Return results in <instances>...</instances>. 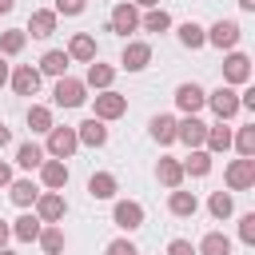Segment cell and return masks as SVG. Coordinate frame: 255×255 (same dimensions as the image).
Wrapping results in <instances>:
<instances>
[{
	"instance_id": "1",
	"label": "cell",
	"mask_w": 255,
	"mask_h": 255,
	"mask_svg": "<svg viewBox=\"0 0 255 255\" xmlns=\"http://www.w3.org/2000/svg\"><path fill=\"white\" fill-rule=\"evenodd\" d=\"M227 187H231V191L255 187V155H243V159H235V163L227 167Z\"/></svg>"
},
{
	"instance_id": "2",
	"label": "cell",
	"mask_w": 255,
	"mask_h": 255,
	"mask_svg": "<svg viewBox=\"0 0 255 255\" xmlns=\"http://www.w3.org/2000/svg\"><path fill=\"white\" fill-rule=\"evenodd\" d=\"M52 100H56L60 108H80L88 96H84V84H80V80H72V76H60V80H56V92H52Z\"/></svg>"
},
{
	"instance_id": "3",
	"label": "cell",
	"mask_w": 255,
	"mask_h": 255,
	"mask_svg": "<svg viewBox=\"0 0 255 255\" xmlns=\"http://www.w3.org/2000/svg\"><path fill=\"white\" fill-rule=\"evenodd\" d=\"M124 112H128V100H124L120 92L104 88V92L96 96V120H120Z\"/></svg>"
},
{
	"instance_id": "4",
	"label": "cell",
	"mask_w": 255,
	"mask_h": 255,
	"mask_svg": "<svg viewBox=\"0 0 255 255\" xmlns=\"http://www.w3.org/2000/svg\"><path fill=\"white\" fill-rule=\"evenodd\" d=\"M203 135H207V124L199 116H183L175 120V139H183L187 147H203Z\"/></svg>"
},
{
	"instance_id": "5",
	"label": "cell",
	"mask_w": 255,
	"mask_h": 255,
	"mask_svg": "<svg viewBox=\"0 0 255 255\" xmlns=\"http://www.w3.org/2000/svg\"><path fill=\"white\" fill-rule=\"evenodd\" d=\"M76 147H80L76 128H52V131H48V151H52L56 159H68Z\"/></svg>"
},
{
	"instance_id": "6",
	"label": "cell",
	"mask_w": 255,
	"mask_h": 255,
	"mask_svg": "<svg viewBox=\"0 0 255 255\" xmlns=\"http://www.w3.org/2000/svg\"><path fill=\"white\" fill-rule=\"evenodd\" d=\"M175 104H179L183 116H195V112L207 104V92H203L199 84H179V88H175Z\"/></svg>"
},
{
	"instance_id": "7",
	"label": "cell",
	"mask_w": 255,
	"mask_h": 255,
	"mask_svg": "<svg viewBox=\"0 0 255 255\" xmlns=\"http://www.w3.org/2000/svg\"><path fill=\"white\" fill-rule=\"evenodd\" d=\"M112 219H116V227L135 231V227H143V207H139L135 199H120V203H116V211H112Z\"/></svg>"
},
{
	"instance_id": "8",
	"label": "cell",
	"mask_w": 255,
	"mask_h": 255,
	"mask_svg": "<svg viewBox=\"0 0 255 255\" xmlns=\"http://www.w3.org/2000/svg\"><path fill=\"white\" fill-rule=\"evenodd\" d=\"M8 80H12V92H16V96H36V92H40V68H32V64L16 68Z\"/></svg>"
},
{
	"instance_id": "9",
	"label": "cell",
	"mask_w": 255,
	"mask_h": 255,
	"mask_svg": "<svg viewBox=\"0 0 255 255\" xmlns=\"http://www.w3.org/2000/svg\"><path fill=\"white\" fill-rule=\"evenodd\" d=\"M207 104H211V112H215L219 120H231V116L239 112V96H235V88H215V92L207 96Z\"/></svg>"
},
{
	"instance_id": "10",
	"label": "cell",
	"mask_w": 255,
	"mask_h": 255,
	"mask_svg": "<svg viewBox=\"0 0 255 255\" xmlns=\"http://www.w3.org/2000/svg\"><path fill=\"white\" fill-rule=\"evenodd\" d=\"M64 211H68L64 195H56V191H44V195H36V215H40L44 223H56V219H64Z\"/></svg>"
},
{
	"instance_id": "11",
	"label": "cell",
	"mask_w": 255,
	"mask_h": 255,
	"mask_svg": "<svg viewBox=\"0 0 255 255\" xmlns=\"http://www.w3.org/2000/svg\"><path fill=\"white\" fill-rule=\"evenodd\" d=\"M139 28V8L135 4H116V12H112V32H120V36H128V32H135Z\"/></svg>"
},
{
	"instance_id": "12",
	"label": "cell",
	"mask_w": 255,
	"mask_h": 255,
	"mask_svg": "<svg viewBox=\"0 0 255 255\" xmlns=\"http://www.w3.org/2000/svg\"><path fill=\"white\" fill-rule=\"evenodd\" d=\"M147 60H151V44H143V40H131V44H124V56H120V64H124L128 72H139V68H147Z\"/></svg>"
},
{
	"instance_id": "13",
	"label": "cell",
	"mask_w": 255,
	"mask_h": 255,
	"mask_svg": "<svg viewBox=\"0 0 255 255\" xmlns=\"http://www.w3.org/2000/svg\"><path fill=\"white\" fill-rule=\"evenodd\" d=\"M223 80H227V84H247V80H251V60H247L243 52H231V56L223 60Z\"/></svg>"
},
{
	"instance_id": "14",
	"label": "cell",
	"mask_w": 255,
	"mask_h": 255,
	"mask_svg": "<svg viewBox=\"0 0 255 255\" xmlns=\"http://www.w3.org/2000/svg\"><path fill=\"white\" fill-rule=\"evenodd\" d=\"M76 139L88 143V147H104V143H108V128H104V120H96V116L84 120V124L76 128Z\"/></svg>"
},
{
	"instance_id": "15",
	"label": "cell",
	"mask_w": 255,
	"mask_h": 255,
	"mask_svg": "<svg viewBox=\"0 0 255 255\" xmlns=\"http://www.w3.org/2000/svg\"><path fill=\"white\" fill-rule=\"evenodd\" d=\"M207 44H215V48H235V44H239V24H235V20H219V24L207 32Z\"/></svg>"
},
{
	"instance_id": "16",
	"label": "cell",
	"mask_w": 255,
	"mask_h": 255,
	"mask_svg": "<svg viewBox=\"0 0 255 255\" xmlns=\"http://www.w3.org/2000/svg\"><path fill=\"white\" fill-rule=\"evenodd\" d=\"M40 179H44V187L60 191V187L68 183V163H64V159H44V163H40Z\"/></svg>"
},
{
	"instance_id": "17",
	"label": "cell",
	"mask_w": 255,
	"mask_h": 255,
	"mask_svg": "<svg viewBox=\"0 0 255 255\" xmlns=\"http://www.w3.org/2000/svg\"><path fill=\"white\" fill-rule=\"evenodd\" d=\"M68 60H84V64H92V60H96V40H92L88 32H76L72 44H68Z\"/></svg>"
},
{
	"instance_id": "18",
	"label": "cell",
	"mask_w": 255,
	"mask_h": 255,
	"mask_svg": "<svg viewBox=\"0 0 255 255\" xmlns=\"http://www.w3.org/2000/svg\"><path fill=\"white\" fill-rule=\"evenodd\" d=\"M28 32H32L36 40H44V36H52V32H56V12H48V8H40V12H32V16H28Z\"/></svg>"
},
{
	"instance_id": "19",
	"label": "cell",
	"mask_w": 255,
	"mask_h": 255,
	"mask_svg": "<svg viewBox=\"0 0 255 255\" xmlns=\"http://www.w3.org/2000/svg\"><path fill=\"white\" fill-rule=\"evenodd\" d=\"M195 255H231V239L223 231H207L203 243L195 247Z\"/></svg>"
},
{
	"instance_id": "20",
	"label": "cell",
	"mask_w": 255,
	"mask_h": 255,
	"mask_svg": "<svg viewBox=\"0 0 255 255\" xmlns=\"http://www.w3.org/2000/svg\"><path fill=\"white\" fill-rule=\"evenodd\" d=\"M88 195H92V199H112V195H116V175L96 171V175L88 179Z\"/></svg>"
},
{
	"instance_id": "21",
	"label": "cell",
	"mask_w": 255,
	"mask_h": 255,
	"mask_svg": "<svg viewBox=\"0 0 255 255\" xmlns=\"http://www.w3.org/2000/svg\"><path fill=\"white\" fill-rule=\"evenodd\" d=\"M40 72L44 76H64L68 72V52H60V48H52V52H44V60H40Z\"/></svg>"
},
{
	"instance_id": "22",
	"label": "cell",
	"mask_w": 255,
	"mask_h": 255,
	"mask_svg": "<svg viewBox=\"0 0 255 255\" xmlns=\"http://www.w3.org/2000/svg\"><path fill=\"white\" fill-rule=\"evenodd\" d=\"M8 191H12V203H16V207H32L36 195H40L32 179H16V183H8Z\"/></svg>"
},
{
	"instance_id": "23",
	"label": "cell",
	"mask_w": 255,
	"mask_h": 255,
	"mask_svg": "<svg viewBox=\"0 0 255 255\" xmlns=\"http://www.w3.org/2000/svg\"><path fill=\"white\" fill-rule=\"evenodd\" d=\"M40 223H44L40 215H20V219L12 223V235H16L20 243H32V239L40 235Z\"/></svg>"
},
{
	"instance_id": "24",
	"label": "cell",
	"mask_w": 255,
	"mask_h": 255,
	"mask_svg": "<svg viewBox=\"0 0 255 255\" xmlns=\"http://www.w3.org/2000/svg\"><path fill=\"white\" fill-rule=\"evenodd\" d=\"M179 44L195 52V48H203V44H207V32H203L195 20H187V24H179Z\"/></svg>"
},
{
	"instance_id": "25",
	"label": "cell",
	"mask_w": 255,
	"mask_h": 255,
	"mask_svg": "<svg viewBox=\"0 0 255 255\" xmlns=\"http://www.w3.org/2000/svg\"><path fill=\"white\" fill-rule=\"evenodd\" d=\"M155 175H159V183L179 187V183H183V163H175V159H159V163H155Z\"/></svg>"
},
{
	"instance_id": "26",
	"label": "cell",
	"mask_w": 255,
	"mask_h": 255,
	"mask_svg": "<svg viewBox=\"0 0 255 255\" xmlns=\"http://www.w3.org/2000/svg\"><path fill=\"white\" fill-rule=\"evenodd\" d=\"M167 207H171V215H195V211H199V199H195L191 191H171Z\"/></svg>"
},
{
	"instance_id": "27",
	"label": "cell",
	"mask_w": 255,
	"mask_h": 255,
	"mask_svg": "<svg viewBox=\"0 0 255 255\" xmlns=\"http://www.w3.org/2000/svg\"><path fill=\"white\" fill-rule=\"evenodd\" d=\"M203 143H207L211 151H227V147H231V128H223V120H219L215 128H207Z\"/></svg>"
},
{
	"instance_id": "28",
	"label": "cell",
	"mask_w": 255,
	"mask_h": 255,
	"mask_svg": "<svg viewBox=\"0 0 255 255\" xmlns=\"http://www.w3.org/2000/svg\"><path fill=\"white\" fill-rule=\"evenodd\" d=\"M16 163H20V167H28V171H32V167H40V163H44V147H40V143H32V139H28V143H20Z\"/></svg>"
},
{
	"instance_id": "29",
	"label": "cell",
	"mask_w": 255,
	"mask_h": 255,
	"mask_svg": "<svg viewBox=\"0 0 255 255\" xmlns=\"http://www.w3.org/2000/svg\"><path fill=\"white\" fill-rule=\"evenodd\" d=\"M112 80H116V68H108V64H96V60H92V68H88V84L104 92V88H112Z\"/></svg>"
},
{
	"instance_id": "30",
	"label": "cell",
	"mask_w": 255,
	"mask_h": 255,
	"mask_svg": "<svg viewBox=\"0 0 255 255\" xmlns=\"http://www.w3.org/2000/svg\"><path fill=\"white\" fill-rule=\"evenodd\" d=\"M151 139L155 143H171L175 139V120L171 116H155L151 120Z\"/></svg>"
},
{
	"instance_id": "31",
	"label": "cell",
	"mask_w": 255,
	"mask_h": 255,
	"mask_svg": "<svg viewBox=\"0 0 255 255\" xmlns=\"http://www.w3.org/2000/svg\"><path fill=\"white\" fill-rule=\"evenodd\" d=\"M207 171H211V151H199L195 147L187 155V163H183V175H207Z\"/></svg>"
},
{
	"instance_id": "32",
	"label": "cell",
	"mask_w": 255,
	"mask_h": 255,
	"mask_svg": "<svg viewBox=\"0 0 255 255\" xmlns=\"http://www.w3.org/2000/svg\"><path fill=\"white\" fill-rule=\"evenodd\" d=\"M36 239H40V247H44L48 255H60V251H64V231H60V227H40Z\"/></svg>"
},
{
	"instance_id": "33",
	"label": "cell",
	"mask_w": 255,
	"mask_h": 255,
	"mask_svg": "<svg viewBox=\"0 0 255 255\" xmlns=\"http://www.w3.org/2000/svg\"><path fill=\"white\" fill-rule=\"evenodd\" d=\"M28 128H32V131H52V112H48L44 104L28 108Z\"/></svg>"
},
{
	"instance_id": "34",
	"label": "cell",
	"mask_w": 255,
	"mask_h": 255,
	"mask_svg": "<svg viewBox=\"0 0 255 255\" xmlns=\"http://www.w3.org/2000/svg\"><path fill=\"white\" fill-rule=\"evenodd\" d=\"M207 207H211V215H215V219H227V215L235 211V199H231L227 191H215V195L207 199Z\"/></svg>"
},
{
	"instance_id": "35",
	"label": "cell",
	"mask_w": 255,
	"mask_h": 255,
	"mask_svg": "<svg viewBox=\"0 0 255 255\" xmlns=\"http://www.w3.org/2000/svg\"><path fill=\"white\" fill-rule=\"evenodd\" d=\"M139 24H143L147 32H167V28H171V16H167L163 8H151V12H147V16L139 20Z\"/></svg>"
},
{
	"instance_id": "36",
	"label": "cell",
	"mask_w": 255,
	"mask_h": 255,
	"mask_svg": "<svg viewBox=\"0 0 255 255\" xmlns=\"http://www.w3.org/2000/svg\"><path fill=\"white\" fill-rule=\"evenodd\" d=\"M24 40H28V36H24L20 28H12V32H0V52H4V56H16V52L24 48Z\"/></svg>"
},
{
	"instance_id": "37",
	"label": "cell",
	"mask_w": 255,
	"mask_h": 255,
	"mask_svg": "<svg viewBox=\"0 0 255 255\" xmlns=\"http://www.w3.org/2000/svg\"><path fill=\"white\" fill-rule=\"evenodd\" d=\"M231 143L239 147V155H255V124L239 128V135H231Z\"/></svg>"
},
{
	"instance_id": "38",
	"label": "cell",
	"mask_w": 255,
	"mask_h": 255,
	"mask_svg": "<svg viewBox=\"0 0 255 255\" xmlns=\"http://www.w3.org/2000/svg\"><path fill=\"white\" fill-rule=\"evenodd\" d=\"M239 239H243V243H255V211H247V215L239 219Z\"/></svg>"
},
{
	"instance_id": "39",
	"label": "cell",
	"mask_w": 255,
	"mask_h": 255,
	"mask_svg": "<svg viewBox=\"0 0 255 255\" xmlns=\"http://www.w3.org/2000/svg\"><path fill=\"white\" fill-rule=\"evenodd\" d=\"M108 255H139V251H135L131 239H112V243H108Z\"/></svg>"
},
{
	"instance_id": "40",
	"label": "cell",
	"mask_w": 255,
	"mask_h": 255,
	"mask_svg": "<svg viewBox=\"0 0 255 255\" xmlns=\"http://www.w3.org/2000/svg\"><path fill=\"white\" fill-rule=\"evenodd\" d=\"M56 12H64V16H80V12H84V0H56Z\"/></svg>"
},
{
	"instance_id": "41",
	"label": "cell",
	"mask_w": 255,
	"mask_h": 255,
	"mask_svg": "<svg viewBox=\"0 0 255 255\" xmlns=\"http://www.w3.org/2000/svg\"><path fill=\"white\" fill-rule=\"evenodd\" d=\"M167 255H195V247H191L187 239H171V243H167Z\"/></svg>"
},
{
	"instance_id": "42",
	"label": "cell",
	"mask_w": 255,
	"mask_h": 255,
	"mask_svg": "<svg viewBox=\"0 0 255 255\" xmlns=\"http://www.w3.org/2000/svg\"><path fill=\"white\" fill-rule=\"evenodd\" d=\"M8 183H12V167H8V163H0V187H8Z\"/></svg>"
},
{
	"instance_id": "43",
	"label": "cell",
	"mask_w": 255,
	"mask_h": 255,
	"mask_svg": "<svg viewBox=\"0 0 255 255\" xmlns=\"http://www.w3.org/2000/svg\"><path fill=\"white\" fill-rule=\"evenodd\" d=\"M8 235H12V227H8V223H4V219H0V247H4V243H8Z\"/></svg>"
},
{
	"instance_id": "44",
	"label": "cell",
	"mask_w": 255,
	"mask_h": 255,
	"mask_svg": "<svg viewBox=\"0 0 255 255\" xmlns=\"http://www.w3.org/2000/svg\"><path fill=\"white\" fill-rule=\"evenodd\" d=\"M8 76H12V72H8V64H4V60H0V88H4V84H8Z\"/></svg>"
},
{
	"instance_id": "45",
	"label": "cell",
	"mask_w": 255,
	"mask_h": 255,
	"mask_svg": "<svg viewBox=\"0 0 255 255\" xmlns=\"http://www.w3.org/2000/svg\"><path fill=\"white\" fill-rule=\"evenodd\" d=\"M8 139H12V131H8V128H4V124H0V147H4V143H8Z\"/></svg>"
},
{
	"instance_id": "46",
	"label": "cell",
	"mask_w": 255,
	"mask_h": 255,
	"mask_svg": "<svg viewBox=\"0 0 255 255\" xmlns=\"http://www.w3.org/2000/svg\"><path fill=\"white\" fill-rule=\"evenodd\" d=\"M131 4H135V8H155L159 0H131Z\"/></svg>"
},
{
	"instance_id": "47",
	"label": "cell",
	"mask_w": 255,
	"mask_h": 255,
	"mask_svg": "<svg viewBox=\"0 0 255 255\" xmlns=\"http://www.w3.org/2000/svg\"><path fill=\"white\" fill-rule=\"evenodd\" d=\"M239 8L243 12H255V0H239Z\"/></svg>"
},
{
	"instance_id": "48",
	"label": "cell",
	"mask_w": 255,
	"mask_h": 255,
	"mask_svg": "<svg viewBox=\"0 0 255 255\" xmlns=\"http://www.w3.org/2000/svg\"><path fill=\"white\" fill-rule=\"evenodd\" d=\"M12 4H16V0H0V12H12Z\"/></svg>"
},
{
	"instance_id": "49",
	"label": "cell",
	"mask_w": 255,
	"mask_h": 255,
	"mask_svg": "<svg viewBox=\"0 0 255 255\" xmlns=\"http://www.w3.org/2000/svg\"><path fill=\"white\" fill-rule=\"evenodd\" d=\"M0 255H16V251H8V247H0Z\"/></svg>"
}]
</instances>
